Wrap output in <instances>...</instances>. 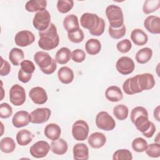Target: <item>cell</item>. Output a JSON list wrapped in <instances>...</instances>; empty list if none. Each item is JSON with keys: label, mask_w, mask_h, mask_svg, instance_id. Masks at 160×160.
Instances as JSON below:
<instances>
[{"label": "cell", "mask_w": 160, "mask_h": 160, "mask_svg": "<svg viewBox=\"0 0 160 160\" xmlns=\"http://www.w3.org/2000/svg\"><path fill=\"white\" fill-rule=\"evenodd\" d=\"M80 23L82 27L88 29L92 36H99L104 32V20L96 14L90 12L82 14L80 18Z\"/></svg>", "instance_id": "obj_1"}, {"label": "cell", "mask_w": 160, "mask_h": 160, "mask_svg": "<svg viewBox=\"0 0 160 160\" xmlns=\"http://www.w3.org/2000/svg\"><path fill=\"white\" fill-rule=\"evenodd\" d=\"M39 47L45 51H50L57 48L59 44V37L58 34L56 26L51 23L49 27L43 31L39 32Z\"/></svg>", "instance_id": "obj_2"}, {"label": "cell", "mask_w": 160, "mask_h": 160, "mask_svg": "<svg viewBox=\"0 0 160 160\" xmlns=\"http://www.w3.org/2000/svg\"><path fill=\"white\" fill-rule=\"evenodd\" d=\"M34 60L41 71L45 74H52L57 68L56 60L45 51L36 52L34 55Z\"/></svg>", "instance_id": "obj_3"}, {"label": "cell", "mask_w": 160, "mask_h": 160, "mask_svg": "<svg viewBox=\"0 0 160 160\" xmlns=\"http://www.w3.org/2000/svg\"><path fill=\"white\" fill-rule=\"evenodd\" d=\"M106 15L111 28H118L124 24L123 12L119 6L114 4L108 6L106 9Z\"/></svg>", "instance_id": "obj_4"}, {"label": "cell", "mask_w": 160, "mask_h": 160, "mask_svg": "<svg viewBox=\"0 0 160 160\" xmlns=\"http://www.w3.org/2000/svg\"><path fill=\"white\" fill-rule=\"evenodd\" d=\"M96 125L100 129L110 131L115 128L116 122L108 112L101 111L96 115Z\"/></svg>", "instance_id": "obj_5"}, {"label": "cell", "mask_w": 160, "mask_h": 160, "mask_svg": "<svg viewBox=\"0 0 160 160\" xmlns=\"http://www.w3.org/2000/svg\"><path fill=\"white\" fill-rule=\"evenodd\" d=\"M51 24V15L49 12L44 9L37 12L32 19V24L39 31L46 30Z\"/></svg>", "instance_id": "obj_6"}, {"label": "cell", "mask_w": 160, "mask_h": 160, "mask_svg": "<svg viewBox=\"0 0 160 160\" xmlns=\"http://www.w3.org/2000/svg\"><path fill=\"white\" fill-rule=\"evenodd\" d=\"M89 128L84 120L76 121L72 126V135L76 141H82L88 138Z\"/></svg>", "instance_id": "obj_7"}, {"label": "cell", "mask_w": 160, "mask_h": 160, "mask_svg": "<svg viewBox=\"0 0 160 160\" xmlns=\"http://www.w3.org/2000/svg\"><path fill=\"white\" fill-rule=\"evenodd\" d=\"M26 91L24 88L18 84H14L9 90V100L14 106H19L26 101Z\"/></svg>", "instance_id": "obj_8"}, {"label": "cell", "mask_w": 160, "mask_h": 160, "mask_svg": "<svg viewBox=\"0 0 160 160\" xmlns=\"http://www.w3.org/2000/svg\"><path fill=\"white\" fill-rule=\"evenodd\" d=\"M116 70L122 75L131 74L135 68L133 60L128 56H122L118 59L116 63Z\"/></svg>", "instance_id": "obj_9"}, {"label": "cell", "mask_w": 160, "mask_h": 160, "mask_svg": "<svg viewBox=\"0 0 160 160\" xmlns=\"http://www.w3.org/2000/svg\"><path fill=\"white\" fill-rule=\"evenodd\" d=\"M50 151V145L45 141H39L33 144L30 149L31 155L35 158H42L47 156Z\"/></svg>", "instance_id": "obj_10"}, {"label": "cell", "mask_w": 160, "mask_h": 160, "mask_svg": "<svg viewBox=\"0 0 160 160\" xmlns=\"http://www.w3.org/2000/svg\"><path fill=\"white\" fill-rule=\"evenodd\" d=\"M30 114L31 123L42 124L49 120L51 111L48 108H40L32 111Z\"/></svg>", "instance_id": "obj_11"}, {"label": "cell", "mask_w": 160, "mask_h": 160, "mask_svg": "<svg viewBox=\"0 0 160 160\" xmlns=\"http://www.w3.org/2000/svg\"><path fill=\"white\" fill-rule=\"evenodd\" d=\"M35 41L34 34L28 30L19 31L14 37L16 45L20 47H26L32 44Z\"/></svg>", "instance_id": "obj_12"}, {"label": "cell", "mask_w": 160, "mask_h": 160, "mask_svg": "<svg viewBox=\"0 0 160 160\" xmlns=\"http://www.w3.org/2000/svg\"><path fill=\"white\" fill-rule=\"evenodd\" d=\"M137 82L139 89L142 92L144 90H149L154 88L155 80L152 74L150 73H143L137 74Z\"/></svg>", "instance_id": "obj_13"}, {"label": "cell", "mask_w": 160, "mask_h": 160, "mask_svg": "<svg viewBox=\"0 0 160 160\" xmlns=\"http://www.w3.org/2000/svg\"><path fill=\"white\" fill-rule=\"evenodd\" d=\"M29 96L32 101L36 104H43L48 100V95L44 88L36 86L31 89Z\"/></svg>", "instance_id": "obj_14"}, {"label": "cell", "mask_w": 160, "mask_h": 160, "mask_svg": "<svg viewBox=\"0 0 160 160\" xmlns=\"http://www.w3.org/2000/svg\"><path fill=\"white\" fill-rule=\"evenodd\" d=\"M31 122V114L26 111H19L15 113L12 119V123L15 128L26 126Z\"/></svg>", "instance_id": "obj_15"}, {"label": "cell", "mask_w": 160, "mask_h": 160, "mask_svg": "<svg viewBox=\"0 0 160 160\" xmlns=\"http://www.w3.org/2000/svg\"><path fill=\"white\" fill-rule=\"evenodd\" d=\"M144 26L151 34L160 33V18L157 16H149L144 21Z\"/></svg>", "instance_id": "obj_16"}, {"label": "cell", "mask_w": 160, "mask_h": 160, "mask_svg": "<svg viewBox=\"0 0 160 160\" xmlns=\"http://www.w3.org/2000/svg\"><path fill=\"white\" fill-rule=\"evenodd\" d=\"M122 89L124 92L128 95H132L141 92L137 82V76L128 78L122 84Z\"/></svg>", "instance_id": "obj_17"}, {"label": "cell", "mask_w": 160, "mask_h": 160, "mask_svg": "<svg viewBox=\"0 0 160 160\" xmlns=\"http://www.w3.org/2000/svg\"><path fill=\"white\" fill-rule=\"evenodd\" d=\"M88 144L92 148L99 149L104 146L106 142V136L99 132H95L92 133L88 139Z\"/></svg>", "instance_id": "obj_18"}, {"label": "cell", "mask_w": 160, "mask_h": 160, "mask_svg": "<svg viewBox=\"0 0 160 160\" xmlns=\"http://www.w3.org/2000/svg\"><path fill=\"white\" fill-rule=\"evenodd\" d=\"M73 158L76 160H88L89 159V148L84 143H77L72 149Z\"/></svg>", "instance_id": "obj_19"}, {"label": "cell", "mask_w": 160, "mask_h": 160, "mask_svg": "<svg viewBox=\"0 0 160 160\" xmlns=\"http://www.w3.org/2000/svg\"><path fill=\"white\" fill-rule=\"evenodd\" d=\"M63 26L68 33H71L79 29V23L78 17L74 14L66 16L63 20Z\"/></svg>", "instance_id": "obj_20"}, {"label": "cell", "mask_w": 160, "mask_h": 160, "mask_svg": "<svg viewBox=\"0 0 160 160\" xmlns=\"http://www.w3.org/2000/svg\"><path fill=\"white\" fill-rule=\"evenodd\" d=\"M106 99L111 102H118L123 98V94L121 89L116 86L108 87L105 91Z\"/></svg>", "instance_id": "obj_21"}, {"label": "cell", "mask_w": 160, "mask_h": 160, "mask_svg": "<svg viewBox=\"0 0 160 160\" xmlns=\"http://www.w3.org/2000/svg\"><path fill=\"white\" fill-rule=\"evenodd\" d=\"M68 149L67 142L62 138L53 140L51 142V150L55 154L63 155L67 152Z\"/></svg>", "instance_id": "obj_22"}, {"label": "cell", "mask_w": 160, "mask_h": 160, "mask_svg": "<svg viewBox=\"0 0 160 160\" xmlns=\"http://www.w3.org/2000/svg\"><path fill=\"white\" fill-rule=\"evenodd\" d=\"M44 133L46 138L53 141L59 138L61 133V129L57 124L50 123L45 127Z\"/></svg>", "instance_id": "obj_23"}, {"label": "cell", "mask_w": 160, "mask_h": 160, "mask_svg": "<svg viewBox=\"0 0 160 160\" xmlns=\"http://www.w3.org/2000/svg\"><path fill=\"white\" fill-rule=\"evenodd\" d=\"M58 77L62 83L65 84H70L74 79V72L69 67L63 66L58 70Z\"/></svg>", "instance_id": "obj_24"}, {"label": "cell", "mask_w": 160, "mask_h": 160, "mask_svg": "<svg viewBox=\"0 0 160 160\" xmlns=\"http://www.w3.org/2000/svg\"><path fill=\"white\" fill-rule=\"evenodd\" d=\"M131 39L133 43L137 46L145 45L148 41V35L141 29H134L131 33Z\"/></svg>", "instance_id": "obj_25"}, {"label": "cell", "mask_w": 160, "mask_h": 160, "mask_svg": "<svg viewBox=\"0 0 160 160\" xmlns=\"http://www.w3.org/2000/svg\"><path fill=\"white\" fill-rule=\"evenodd\" d=\"M46 6L47 1L46 0H31L26 2L25 9L30 12H37L39 11L46 9Z\"/></svg>", "instance_id": "obj_26"}, {"label": "cell", "mask_w": 160, "mask_h": 160, "mask_svg": "<svg viewBox=\"0 0 160 160\" xmlns=\"http://www.w3.org/2000/svg\"><path fill=\"white\" fill-rule=\"evenodd\" d=\"M34 135L28 129H21L16 134V141L18 144L24 146L29 144L32 140Z\"/></svg>", "instance_id": "obj_27"}, {"label": "cell", "mask_w": 160, "mask_h": 160, "mask_svg": "<svg viewBox=\"0 0 160 160\" xmlns=\"http://www.w3.org/2000/svg\"><path fill=\"white\" fill-rule=\"evenodd\" d=\"M71 58L70 49L66 47L60 48L56 53L55 60L59 64H65L69 62Z\"/></svg>", "instance_id": "obj_28"}, {"label": "cell", "mask_w": 160, "mask_h": 160, "mask_svg": "<svg viewBox=\"0 0 160 160\" xmlns=\"http://www.w3.org/2000/svg\"><path fill=\"white\" fill-rule=\"evenodd\" d=\"M85 49L88 54L90 55H96L101 51V44L97 39H89L86 42Z\"/></svg>", "instance_id": "obj_29"}, {"label": "cell", "mask_w": 160, "mask_h": 160, "mask_svg": "<svg viewBox=\"0 0 160 160\" xmlns=\"http://www.w3.org/2000/svg\"><path fill=\"white\" fill-rule=\"evenodd\" d=\"M152 56V51L149 48H144L139 49L136 54V60L139 64H145L150 61Z\"/></svg>", "instance_id": "obj_30"}, {"label": "cell", "mask_w": 160, "mask_h": 160, "mask_svg": "<svg viewBox=\"0 0 160 160\" xmlns=\"http://www.w3.org/2000/svg\"><path fill=\"white\" fill-rule=\"evenodd\" d=\"M24 58V54L22 49L17 48H12L9 54V59L14 66H19Z\"/></svg>", "instance_id": "obj_31"}, {"label": "cell", "mask_w": 160, "mask_h": 160, "mask_svg": "<svg viewBox=\"0 0 160 160\" xmlns=\"http://www.w3.org/2000/svg\"><path fill=\"white\" fill-rule=\"evenodd\" d=\"M16 148V144L12 138L10 137H5L0 141V149L2 152L11 153Z\"/></svg>", "instance_id": "obj_32"}, {"label": "cell", "mask_w": 160, "mask_h": 160, "mask_svg": "<svg viewBox=\"0 0 160 160\" xmlns=\"http://www.w3.org/2000/svg\"><path fill=\"white\" fill-rule=\"evenodd\" d=\"M160 8V0H146L144 2L142 11L146 14H149Z\"/></svg>", "instance_id": "obj_33"}, {"label": "cell", "mask_w": 160, "mask_h": 160, "mask_svg": "<svg viewBox=\"0 0 160 160\" xmlns=\"http://www.w3.org/2000/svg\"><path fill=\"white\" fill-rule=\"evenodd\" d=\"M128 113V108L124 104H118L113 108V114L114 116L120 121H123L127 119Z\"/></svg>", "instance_id": "obj_34"}, {"label": "cell", "mask_w": 160, "mask_h": 160, "mask_svg": "<svg viewBox=\"0 0 160 160\" xmlns=\"http://www.w3.org/2000/svg\"><path fill=\"white\" fill-rule=\"evenodd\" d=\"M57 9L62 14L68 12L74 6V1L72 0H59L57 2Z\"/></svg>", "instance_id": "obj_35"}, {"label": "cell", "mask_w": 160, "mask_h": 160, "mask_svg": "<svg viewBox=\"0 0 160 160\" xmlns=\"http://www.w3.org/2000/svg\"><path fill=\"white\" fill-rule=\"evenodd\" d=\"M147 141L142 138H137L132 142V149L138 152H142L146 151L148 147Z\"/></svg>", "instance_id": "obj_36"}, {"label": "cell", "mask_w": 160, "mask_h": 160, "mask_svg": "<svg viewBox=\"0 0 160 160\" xmlns=\"http://www.w3.org/2000/svg\"><path fill=\"white\" fill-rule=\"evenodd\" d=\"M132 159V153L127 149H118L112 155L113 160H131Z\"/></svg>", "instance_id": "obj_37"}, {"label": "cell", "mask_w": 160, "mask_h": 160, "mask_svg": "<svg viewBox=\"0 0 160 160\" xmlns=\"http://www.w3.org/2000/svg\"><path fill=\"white\" fill-rule=\"evenodd\" d=\"M108 32L109 36L115 39H119L124 36L126 32V28L124 24L118 28H113L111 26L109 27Z\"/></svg>", "instance_id": "obj_38"}, {"label": "cell", "mask_w": 160, "mask_h": 160, "mask_svg": "<svg viewBox=\"0 0 160 160\" xmlns=\"http://www.w3.org/2000/svg\"><path fill=\"white\" fill-rule=\"evenodd\" d=\"M146 154L151 158H157L160 156V144L159 143H151L148 145L146 149Z\"/></svg>", "instance_id": "obj_39"}, {"label": "cell", "mask_w": 160, "mask_h": 160, "mask_svg": "<svg viewBox=\"0 0 160 160\" xmlns=\"http://www.w3.org/2000/svg\"><path fill=\"white\" fill-rule=\"evenodd\" d=\"M116 48L120 52L126 53L132 48V43L129 39H124L117 43Z\"/></svg>", "instance_id": "obj_40"}, {"label": "cell", "mask_w": 160, "mask_h": 160, "mask_svg": "<svg viewBox=\"0 0 160 160\" xmlns=\"http://www.w3.org/2000/svg\"><path fill=\"white\" fill-rule=\"evenodd\" d=\"M68 38L72 42L79 43L83 41L84 35L82 29L79 28L76 31L71 33H68Z\"/></svg>", "instance_id": "obj_41"}, {"label": "cell", "mask_w": 160, "mask_h": 160, "mask_svg": "<svg viewBox=\"0 0 160 160\" xmlns=\"http://www.w3.org/2000/svg\"><path fill=\"white\" fill-rule=\"evenodd\" d=\"M12 114V107L6 102L0 104V117L2 119L9 118Z\"/></svg>", "instance_id": "obj_42"}, {"label": "cell", "mask_w": 160, "mask_h": 160, "mask_svg": "<svg viewBox=\"0 0 160 160\" xmlns=\"http://www.w3.org/2000/svg\"><path fill=\"white\" fill-rule=\"evenodd\" d=\"M21 69L27 74H32V73L35 71V66L33 62H32L30 60L26 59L21 61Z\"/></svg>", "instance_id": "obj_43"}, {"label": "cell", "mask_w": 160, "mask_h": 160, "mask_svg": "<svg viewBox=\"0 0 160 160\" xmlns=\"http://www.w3.org/2000/svg\"><path fill=\"white\" fill-rule=\"evenodd\" d=\"M71 58L72 61L76 62H82L85 60L86 53L81 49H74L71 52Z\"/></svg>", "instance_id": "obj_44"}, {"label": "cell", "mask_w": 160, "mask_h": 160, "mask_svg": "<svg viewBox=\"0 0 160 160\" xmlns=\"http://www.w3.org/2000/svg\"><path fill=\"white\" fill-rule=\"evenodd\" d=\"M144 114H148L147 109L142 106H136L134 108L131 112V120L132 122L136 118Z\"/></svg>", "instance_id": "obj_45"}, {"label": "cell", "mask_w": 160, "mask_h": 160, "mask_svg": "<svg viewBox=\"0 0 160 160\" xmlns=\"http://www.w3.org/2000/svg\"><path fill=\"white\" fill-rule=\"evenodd\" d=\"M1 66L0 68V75L1 76H7L11 71V66L9 63L6 61L4 60L2 57H1Z\"/></svg>", "instance_id": "obj_46"}, {"label": "cell", "mask_w": 160, "mask_h": 160, "mask_svg": "<svg viewBox=\"0 0 160 160\" xmlns=\"http://www.w3.org/2000/svg\"><path fill=\"white\" fill-rule=\"evenodd\" d=\"M18 77L19 80L21 82H22L23 83H26L31 80V79L32 78V74L25 73L21 69H19V70L18 71Z\"/></svg>", "instance_id": "obj_47"}, {"label": "cell", "mask_w": 160, "mask_h": 160, "mask_svg": "<svg viewBox=\"0 0 160 160\" xmlns=\"http://www.w3.org/2000/svg\"><path fill=\"white\" fill-rule=\"evenodd\" d=\"M154 118L158 121H159V106H158L154 110Z\"/></svg>", "instance_id": "obj_48"}, {"label": "cell", "mask_w": 160, "mask_h": 160, "mask_svg": "<svg viewBox=\"0 0 160 160\" xmlns=\"http://www.w3.org/2000/svg\"><path fill=\"white\" fill-rule=\"evenodd\" d=\"M159 133H158V134H157V136H156V138H155V139H154V141H155V142H157V143H159Z\"/></svg>", "instance_id": "obj_49"}]
</instances>
